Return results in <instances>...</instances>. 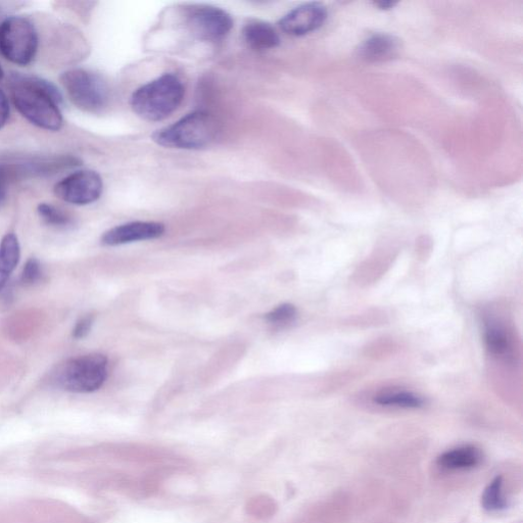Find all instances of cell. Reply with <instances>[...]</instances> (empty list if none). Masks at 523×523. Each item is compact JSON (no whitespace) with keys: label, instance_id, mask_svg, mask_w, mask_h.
I'll return each instance as SVG.
<instances>
[{"label":"cell","instance_id":"cb8c5ba5","mask_svg":"<svg viewBox=\"0 0 523 523\" xmlns=\"http://www.w3.org/2000/svg\"><path fill=\"white\" fill-rule=\"evenodd\" d=\"M378 6L382 9H389L391 7H394L395 5L392 3H380Z\"/></svg>","mask_w":523,"mask_h":523},{"label":"cell","instance_id":"9a60e30c","mask_svg":"<svg viewBox=\"0 0 523 523\" xmlns=\"http://www.w3.org/2000/svg\"><path fill=\"white\" fill-rule=\"evenodd\" d=\"M244 39L252 49L266 51L275 49L280 43L276 30L265 22H252L244 28Z\"/></svg>","mask_w":523,"mask_h":523},{"label":"cell","instance_id":"d4e9b609","mask_svg":"<svg viewBox=\"0 0 523 523\" xmlns=\"http://www.w3.org/2000/svg\"><path fill=\"white\" fill-rule=\"evenodd\" d=\"M4 76H5L4 69L2 68V66H0V80H3Z\"/></svg>","mask_w":523,"mask_h":523},{"label":"cell","instance_id":"7c38bea8","mask_svg":"<svg viewBox=\"0 0 523 523\" xmlns=\"http://www.w3.org/2000/svg\"><path fill=\"white\" fill-rule=\"evenodd\" d=\"M400 40L387 33H376L362 42L359 47L361 59L370 63L388 62L399 56Z\"/></svg>","mask_w":523,"mask_h":523},{"label":"cell","instance_id":"ba28073f","mask_svg":"<svg viewBox=\"0 0 523 523\" xmlns=\"http://www.w3.org/2000/svg\"><path fill=\"white\" fill-rule=\"evenodd\" d=\"M104 189L101 175L95 171H76L55 185V195L62 201L76 206L97 202Z\"/></svg>","mask_w":523,"mask_h":523},{"label":"cell","instance_id":"52a82bcc","mask_svg":"<svg viewBox=\"0 0 523 523\" xmlns=\"http://www.w3.org/2000/svg\"><path fill=\"white\" fill-rule=\"evenodd\" d=\"M38 46L37 30L28 19L10 17L0 26V52L11 63L29 65L37 55Z\"/></svg>","mask_w":523,"mask_h":523},{"label":"cell","instance_id":"30bf717a","mask_svg":"<svg viewBox=\"0 0 523 523\" xmlns=\"http://www.w3.org/2000/svg\"><path fill=\"white\" fill-rule=\"evenodd\" d=\"M327 19L326 8L319 3L302 5L279 22L280 28L289 35L303 36L318 30Z\"/></svg>","mask_w":523,"mask_h":523},{"label":"cell","instance_id":"9c48e42d","mask_svg":"<svg viewBox=\"0 0 523 523\" xmlns=\"http://www.w3.org/2000/svg\"><path fill=\"white\" fill-rule=\"evenodd\" d=\"M187 24L198 38L214 42L223 39L233 27L231 16L214 7L194 8L188 13Z\"/></svg>","mask_w":523,"mask_h":523},{"label":"cell","instance_id":"277c9868","mask_svg":"<svg viewBox=\"0 0 523 523\" xmlns=\"http://www.w3.org/2000/svg\"><path fill=\"white\" fill-rule=\"evenodd\" d=\"M108 377V359L101 354L79 356L58 367L53 380L63 391L88 394L100 390Z\"/></svg>","mask_w":523,"mask_h":523},{"label":"cell","instance_id":"3957f363","mask_svg":"<svg viewBox=\"0 0 523 523\" xmlns=\"http://www.w3.org/2000/svg\"><path fill=\"white\" fill-rule=\"evenodd\" d=\"M219 133L217 119L210 113L188 114L153 136L158 145L169 149L199 150L212 144Z\"/></svg>","mask_w":523,"mask_h":523},{"label":"cell","instance_id":"7402d4cb","mask_svg":"<svg viewBox=\"0 0 523 523\" xmlns=\"http://www.w3.org/2000/svg\"><path fill=\"white\" fill-rule=\"evenodd\" d=\"M94 323V316L93 315H85L84 317H81L74 329H73V338L76 340H82L86 338L92 329Z\"/></svg>","mask_w":523,"mask_h":523},{"label":"cell","instance_id":"8992f818","mask_svg":"<svg viewBox=\"0 0 523 523\" xmlns=\"http://www.w3.org/2000/svg\"><path fill=\"white\" fill-rule=\"evenodd\" d=\"M61 82L70 101L80 110L99 113L109 103V87L98 74L84 69H72L62 75Z\"/></svg>","mask_w":523,"mask_h":523},{"label":"cell","instance_id":"8fae6325","mask_svg":"<svg viewBox=\"0 0 523 523\" xmlns=\"http://www.w3.org/2000/svg\"><path fill=\"white\" fill-rule=\"evenodd\" d=\"M165 233V226L158 222H131L114 227L102 237L105 246L115 247L134 242L159 239Z\"/></svg>","mask_w":523,"mask_h":523},{"label":"cell","instance_id":"ac0fdd59","mask_svg":"<svg viewBox=\"0 0 523 523\" xmlns=\"http://www.w3.org/2000/svg\"><path fill=\"white\" fill-rule=\"evenodd\" d=\"M486 343L488 349L496 356H506L511 353V343L503 328L489 324L486 328Z\"/></svg>","mask_w":523,"mask_h":523},{"label":"cell","instance_id":"e0dca14e","mask_svg":"<svg viewBox=\"0 0 523 523\" xmlns=\"http://www.w3.org/2000/svg\"><path fill=\"white\" fill-rule=\"evenodd\" d=\"M503 478L496 477L486 488L482 496V506L489 512H498L507 508V500L503 494Z\"/></svg>","mask_w":523,"mask_h":523},{"label":"cell","instance_id":"4fadbf2b","mask_svg":"<svg viewBox=\"0 0 523 523\" xmlns=\"http://www.w3.org/2000/svg\"><path fill=\"white\" fill-rule=\"evenodd\" d=\"M484 454L473 446H462L441 454L437 459L439 467L445 470H469L481 465Z\"/></svg>","mask_w":523,"mask_h":523},{"label":"cell","instance_id":"6da1fadb","mask_svg":"<svg viewBox=\"0 0 523 523\" xmlns=\"http://www.w3.org/2000/svg\"><path fill=\"white\" fill-rule=\"evenodd\" d=\"M10 86L13 103L26 120L44 130L62 128L59 105L63 97L54 84L35 76L13 75Z\"/></svg>","mask_w":523,"mask_h":523},{"label":"cell","instance_id":"2e32d148","mask_svg":"<svg viewBox=\"0 0 523 523\" xmlns=\"http://www.w3.org/2000/svg\"><path fill=\"white\" fill-rule=\"evenodd\" d=\"M374 402L384 407L418 409L424 406L422 397L410 392H389L377 396Z\"/></svg>","mask_w":523,"mask_h":523},{"label":"cell","instance_id":"44dd1931","mask_svg":"<svg viewBox=\"0 0 523 523\" xmlns=\"http://www.w3.org/2000/svg\"><path fill=\"white\" fill-rule=\"evenodd\" d=\"M43 271L40 262L36 258L29 259L22 272L21 280L24 284H34L42 277Z\"/></svg>","mask_w":523,"mask_h":523},{"label":"cell","instance_id":"603a6c76","mask_svg":"<svg viewBox=\"0 0 523 523\" xmlns=\"http://www.w3.org/2000/svg\"><path fill=\"white\" fill-rule=\"evenodd\" d=\"M10 103L7 94L0 90V129L4 128L10 118Z\"/></svg>","mask_w":523,"mask_h":523},{"label":"cell","instance_id":"d6986e66","mask_svg":"<svg viewBox=\"0 0 523 523\" xmlns=\"http://www.w3.org/2000/svg\"><path fill=\"white\" fill-rule=\"evenodd\" d=\"M37 211L41 219L51 226L67 227L72 223V219L67 212L52 204H40Z\"/></svg>","mask_w":523,"mask_h":523},{"label":"cell","instance_id":"5b68a950","mask_svg":"<svg viewBox=\"0 0 523 523\" xmlns=\"http://www.w3.org/2000/svg\"><path fill=\"white\" fill-rule=\"evenodd\" d=\"M79 164L80 161L72 156H10L0 159V205L6 201L12 183L28 178L51 176Z\"/></svg>","mask_w":523,"mask_h":523},{"label":"cell","instance_id":"ffe728a7","mask_svg":"<svg viewBox=\"0 0 523 523\" xmlns=\"http://www.w3.org/2000/svg\"><path fill=\"white\" fill-rule=\"evenodd\" d=\"M297 308L292 304H282L266 315L267 321L274 326H285L297 318Z\"/></svg>","mask_w":523,"mask_h":523},{"label":"cell","instance_id":"7a4b0ae2","mask_svg":"<svg viewBox=\"0 0 523 523\" xmlns=\"http://www.w3.org/2000/svg\"><path fill=\"white\" fill-rule=\"evenodd\" d=\"M180 79L165 74L137 89L131 98L134 113L147 121H162L173 114L184 98Z\"/></svg>","mask_w":523,"mask_h":523},{"label":"cell","instance_id":"5bb4252c","mask_svg":"<svg viewBox=\"0 0 523 523\" xmlns=\"http://www.w3.org/2000/svg\"><path fill=\"white\" fill-rule=\"evenodd\" d=\"M20 258L21 248L18 237L14 233H9L0 242V293L5 289Z\"/></svg>","mask_w":523,"mask_h":523}]
</instances>
